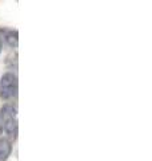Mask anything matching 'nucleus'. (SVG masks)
Instances as JSON below:
<instances>
[{"instance_id": "nucleus-1", "label": "nucleus", "mask_w": 152, "mask_h": 161, "mask_svg": "<svg viewBox=\"0 0 152 161\" xmlns=\"http://www.w3.org/2000/svg\"><path fill=\"white\" fill-rule=\"evenodd\" d=\"M0 133L6 134L8 140H15L18 136V110L11 103L0 109Z\"/></svg>"}, {"instance_id": "nucleus-2", "label": "nucleus", "mask_w": 152, "mask_h": 161, "mask_svg": "<svg viewBox=\"0 0 152 161\" xmlns=\"http://www.w3.org/2000/svg\"><path fill=\"white\" fill-rule=\"evenodd\" d=\"M18 95V77L13 73L3 74L0 79V98L11 99Z\"/></svg>"}, {"instance_id": "nucleus-3", "label": "nucleus", "mask_w": 152, "mask_h": 161, "mask_svg": "<svg viewBox=\"0 0 152 161\" xmlns=\"http://www.w3.org/2000/svg\"><path fill=\"white\" fill-rule=\"evenodd\" d=\"M11 150H12L11 141L6 137L0 138V161H6L8 156L11 154Z\"/></svg>"}, {"instance_id": "nucleus-4", "label": "nucleus", "mask_w": 152, "mask_h": 161, "mask_svg": "<svg viewBox=\"0 0 152 161\" xmlns=\"http://www.w3.org/2000/svg\"><path fill=\"white\" fill-rule=\"evenodd\" d=\"M3 39L12 47L18 46V32L13 30H4L3 31Z\"/></svg>"}, {"instance_id": "nucleus-5", "label": "nucleus", "mask_w": 152, "mask_h": 161, "mask_svg": "<svg viewBox=\"0 0 152 161\" xmlns=\"http://www.w3.org/2000/svg\"><path fill=\"white\" fill-rule=\"evenodd\" d=\"M0 53H2V38H0Z\"/></svg>"}]
</instances>
